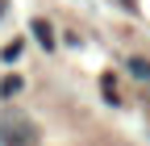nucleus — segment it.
Listing matches in <instances>:
<instances>
[{"label": "nucleus", "instance_id": "obj_4", "mask_svg": "<svg viewBox=\"0 0 150 146\" xmlns=\"http://www.w3.org/2000/svg\"><path fill=\"white\" fill-rule=\"evenodd\" d=\"M129 67H134V75H142V79H150V63H142V59H129Z\"/></svg>", "mask_w": 150, "mask_h": 146}, {"label": "nucleus", "instance_id": "obj_3", "mask_svg": "<svg viewBox=\"0 0 150 146\" xmlns=\"http://www.w3.org/2000/svg\"><path fill=\"white\" fill-rule=\"evenodd\" d=\"M0 92H4V96H13V92H21V79H17V75H8L4 84H0Z\"/></svg>", "mask_w": 150, "mask_h": 146}, {"label": "nucleus", "instance_id": "obj_5", "mask_svg": "<svg viewBox=\"0 0 150 146\" xmlns=\"http://www.w3.org/2000/svg\"><path fill=\"white\" fill-rule=\"evenodd\" d=\"M17 54H21V42H8V46H4V59L13 63V59H17Z\"/></svg>", "mask_w": 150, "mask_h": 146}, {"label": "nucleus", "instance_id": "obj_1", "mask_svg": "<svg viewBox=\"0 0 150 146\" xmlns=\"http://www.w3.org/2000/svg\"><path fill=\"white\" fill-rule=\"evenodd\" d=\"M0 142H4V146H33L38 142V130L25 117H4V121H0Z\"/></svg>", "mask_w": 150, "mask_h": 146}, {"label": "nucleus", "instance_id": "obj_2", "mask_svg": "<svg viewBox=\"0 0 150 146\" xmlns=\"http://www.w3.org/2000/svg\"><path fill=\"white\" fill-rule=\"evenodd\" d=\"M33 33H38V42H42V46H54V29H50L46 21H33Z\"/></svg>", "mask_w": 150, "mask_h": 146}, {"label": "nucleus", "instance_id": "obj_6", "mask_svg": "<svg viewBox=\"0 0 150 146\" xmlns=\"http://www.w3.org/2000/svg\"><path fill=\"white\" fill-rule=\"evenodd\" d=\"M0 13H4V0H0Z\"/></svg>", "mask_w": 150, "mask_h": 146}]
</instances>
